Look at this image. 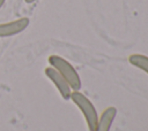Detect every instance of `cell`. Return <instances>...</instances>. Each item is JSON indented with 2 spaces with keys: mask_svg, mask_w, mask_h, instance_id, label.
Listing matches in <instances>:
<instances>
[{
  "mask_svg": "<svg viewBox=\"0 0 148 131\" xmlns=\"http://www.w3.org/2000/svg\"><path fill=\"white\" fill-rule=\"evenodd\" d=\"M44 74L53 83V85L56 86V88L60 93L61 98L64 100H69L71 99V93H72L73 90L71 88V86L66 82V79L52 67H46L45 70H44Z\"/></svg>",
  "mask_w": 148,
  "mask_h": 131,
  "instance_id": "obj_3",
  "label": "cell"
},
{
  "mask_svg": "<svg viewBox=\"0 0 148 131\" xmlns=\"http://www.w3.org/2000/svg\"><path fill=\"white\" fill-rule=\"evenodd\" d=\"M29 23H30V20L28 17H20L10 22L0 23V38L16 36L23 32L28 28Z\"/></svg>",
  "mask_w": 148,
  "mask_h": 131,
  "instance_id": "obj_4",
  "label": "cell"
},
{
  "mask_svg": "<svg viewBox=\"0 0 148 131\" xmlns=\"http://www.w3.org/2000/svg\"><path fill=\"white\" fill-rule=\"evenodd\" d=\"M128 62L133 67L145 71L148 75V56L147 55L138 54V53L136 54H131L128 56Z\"/></svg>",
  "mask_w": 148,
  "mask_h": 131,
  "instance_id": "obj_6",
  "label": "cell"
},
{
  "mask_svg": "<svg viewBox=\"0 0 148 131\" xmlns=\"http://www.w3.org/2000/svg\"><path fill=\"white\" fill-rule=\"evenodd\" d=\"M5 2H6V0H0V8H1V7L5 5Z\"/></svg>",
  "mask_w": 148,
  "mask_h": 131,
  "instance_id": "obj_7",
  "label": "cell"
},
{
  "mask_svg": "<svg viewBox=\"0 0 148 131\" xmlns=\"http://www.w3.org/2000/svg\"><path fill=\"white\" fill-rule=\"evenodd\" d=\"M49 63L52 68H54L66 79V82L69 84V86L73 91H80V88L82 86L80 75L76 71V69L67 60H65L60 55L52 54L49 56Z\"/></svg>",
  "mask_w": 148,
  "mask_h": 131,
  "instance_id": "obj_1",
  "label": "cell"
},
{
  "mask_svg": "<svg viewBox=\"0 0 148 131\" xmlns=\"http://www.w3.org/2000/svg\"><path fill=\"white\" fill-rule=\"evenodd\" d=\"M24 1H25L27 3H32V2H35L36 0H24Z\"/></svg>",
  "mask_w": 148,
  "mask_h": 131,
  "instance_id": "obj_8",
  "label": "cell"
},
{
  "mask_svg": "<svg viewBox=\"0 0 148 131\" xmlns=\"http://www.w3.org/2000/svg\"><path fill=\"white\" fill-rule=\"evenodd\" d=\"M117 113H118V110L113 106L105 108L102 111V114L98 116V121H97L95 131H110L112 123L117 116Z\"/></svg>",
  "mask_w": 148,
  "mask_h": 131,
  "instance_id": "obj_5",
  "label": "cell"
},
{
  "mask_svg": "<svg viewBox=\"0 0 148 131\" xmlns=\"http://www.w3.org/2000/svg\"><path fill=\"white\" fill-rule=\"evenodd\" d=\"M71 100L76 105V107L81 110L88 130L89 131H95L97 121H98V114L96 111L95 106L92 105V102L80 91H72L71 93Z\"/></svg>",
  "mask_w": 148,
  "mask_h": 131,
  "instance_id": "obj_2",
  "label": "cell"
}]
</instances>
